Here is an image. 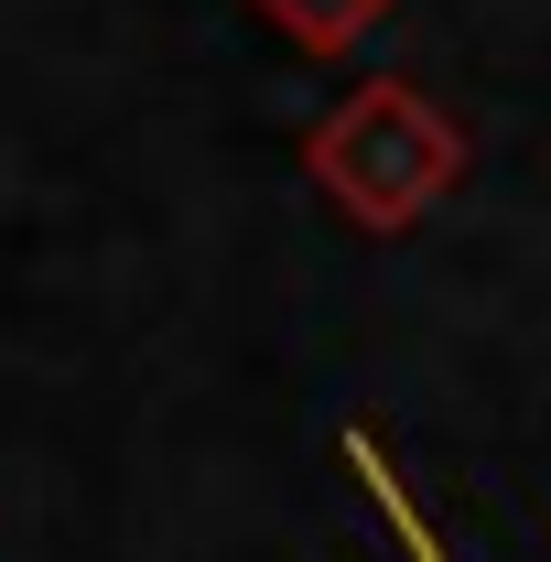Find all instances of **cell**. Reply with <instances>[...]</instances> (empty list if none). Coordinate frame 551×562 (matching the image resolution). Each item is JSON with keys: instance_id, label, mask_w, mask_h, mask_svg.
<instances>
[{"instance_id": "cell-1", "label": "cell", "mask_w": 551, "mask_h": 562, "mask_svg": "<svg viewBox=\"0 0 551 562\" xmlns=\"http://www.w3.org/2000/svg\"><path fill=\"white\" fill-rule=\"evenodd\" d=\"M303 173H314L357 227H379V238H390V227H421V216L443 206V184L465 173V131H454L421 87L368 76V87H346L336 109L314 120Z\"/></svg>"}, {"instance_id": "cell-2", "label": "cell", "mask_w": 551, "mask_h": 562, "mask_svg": "<svg viewBox=\"0 0 551 562\" xmlns=\"http://www.w3.org/2000/svg\"><path fill=\"white\" fill-rule=\"evenodd\" d=\"M271 33H292L303 55H357L379 22H390V0H249Z\"/></svg>"}]
</instances>
